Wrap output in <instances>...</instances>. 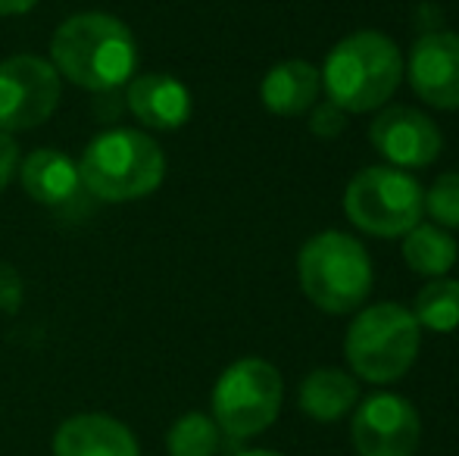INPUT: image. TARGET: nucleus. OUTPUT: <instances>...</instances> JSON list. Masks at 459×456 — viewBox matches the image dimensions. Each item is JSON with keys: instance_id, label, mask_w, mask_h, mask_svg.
Instances as JSON below:
<instances>
[{"instance_id": "nucleus-1", "label": "nucleus", "mask_w": 459, "mask_h": 456, "mask_svg": "<svg viewBox=\"0 0 459 456\" xmlns=\"http://www.w3.org/2000/svg\"><path fill=\"white\" fill-rule=\"evenodd\" d=\"M50 66L85 91L128 85L138 66V44L128 25L109 13L69 16L50 38Z\"/></svg>"}, {"instance_id": "nucleus-2", "label": "nucleus", "mask_w": 459, "mask_h": 456, "mask_svg": "<svg viewBox=\"0 0 459 456\" xmlns=\"http://www.w3.org/2000/svg\"><path fill=\"white\" fill-rule=\"evenodd\" d=\"M319 75L328 100L338 104L344 113L381 110L400 88L403 56L387 35L363 29L341 38L328 50Z\"/></svg>"}, {"instance_id": "nucleus-3", "label": "nucleus", "mask_w": 459, "mask_h": 456, "mask_svg": "<svg viewBox=\"0 0 459 456\" xmlns=\"http://www.w3.org/2000/svg\"><path fill=\"white\" fill-rule=\"evenodd\" d=\"M82 185L97 201L126 203L147 197L163 185V147L147 132L113 128L97 134L82 153Z\"/></svg>"}, {"instance_id": "nucleus-4", "label": "nucleus", "mask_w": 459, "mask_h": 456, "mask_svg": "<svg viewBox=\"0 0 459 456\" xmlns=\"http://www.w3.org/2000/svg\"><path fill=\"white\" fill-rule=\"evenodd\" d=\"M297 275L303 294L332 316L359 310L372 291V260L363 244L344 231L309 237L297 256Z\"/></svg>"}, {"instance_id": "nucleus-5", "label": "nucleus", "mask_w": 459, "mask_h": 456, "mask_svg": "<svg viewBox=\"0 0 459 456\" xmlns=\"http://www.w3.org/2000/svg\"><path fill=\"white\" fill-rule=\"evenodd\" d=\"M419 344H422V329L412 310H406L403 304H375L351 323L344 353L357 378L391 384L412 369Z\"/></svg>"}, {"instance_id": "nucleus-6", "label": "nucleus", "mask_w": 459, "mask_h": 456, "mask_svg": "<svg viewBox=\"0 0 459 456\" xmlns=\"http://www.w3.org/2000/svg\"><path fill=\"white\" fill-rule=\"evenodd\" d=\"M347 219L375 237H403L422 222L425 191L410 172L368 166L351 178L344 194Z\"/></svg>"}, {"instance_id": "nucleus-7", "label": "nucleus", "mask_w": 459, "mask_h": 456, "mask_svg": "<svg viewBox=\"0 0 459 456\" xmlns=\"http://www.w3.org/2000/svg\"><path fill=\"white\" fill-rule=\"evenodd\" d=\"M284 384L266 359H238L219 375L212 388V416L219 432L229 438H254L278 419Z\"/></svg>"}, {"instance_id": "nucleus-8", "label": "nucleus", "mask_w": 459, "mask_h": 456, "mask_svg": "<svg viewBox=\"0 0 459 456\" xmlns=\"http://www.w3.org/2000/svg\"><path fill=\"white\" fill-rule=\"evenodd\" d=\"M60 104V75L50 60L19 54L0 63V128L29 132L48 122Z\"/></svg>"}, {"instance_id": "nucleus-9", "label": "nucleus", "mask_w": 459, "mask_h": 456, "mask_svg": "<svg viewBox=\"0 0 459 456\" xmlns=\"http://www.w3.org/2000/svg\"><path fill=\"white\" fill-rule=\"evenodd\" d=\"M351 438L359 456H416L422 419L400 394H372L353 413Z\"/></svg>"}, {"instance_id": "nucleus-10", "label": "nucleus", "mask_w": 459, "mask_h": 456, "mask_svg": "<svg viewBox=\"0 0 459 456\" xmlns=\"http://www.w3.org/2000/svg\"><path fill=\"white\" fill-rule=\"evenodd\" d=\"M372 147L400 169H422L441 157V128L416 107H385L368 125Z\"/></svg>"}, {"instance_id": "nucleus-11", "label": "nucleus", "mask_w": 459, "mask_h": 456, "mask_svg": "<svg viewBox=\"0 0 459 456\" xmlns=\"http://www.w3.org/2000/svg\"><path fill=\"white\" fill-rule=\"evenodd\" d=\"M406 79L419 100L437 110H459V35L425 31L412 41Z\"/></svg>"}, {"instance_id": "nucleus-12", "label": "nucleus", "mask_w": 459, "mask_h": 456, "mask_svg": "<svg viewBox=\"0 0 459 456\" xmlns=\"http://www.w3.org/2000/svg\"><path fill=\"white\" fill-rule=\"evenodd\" d=\"M19 182L25 194L48 210H66L85 201V185L82 172L69 153L54 147H38L19 163Z\"/></svg>"}, {"instance_id": "nucleus-13", "label": "nucleus", "mask_w": 459, "mask_h": 456, "mask_svg": "<svg viewBox=\"0 0 459 456\" xmlns=\"http://www.w3.org/2000/svg\"><path fill=\"white\" fill-rule=\"evenodd\" d=\"M128 110L144 128L153 132H176L191 119V94L178 79L166 73L138 75L128 82Z\"/></svg>"}, {"instance_id": "nucleus-14", "label": "nucleus", "mask_w": 459, "mask_h": 456, "mask_svg": "<svg viewBox=\"0 0 459 456\" xmlns=\"http://www.w3.org/2000/svg\"><path fill=\"white\" fill-rule=\"evenodd\" d=\"M54 456H141V451L122 422L100 413H82L56 428Z\"/></svg>"}, {"instance_id": "nucleus-15", "label": "nucleus", "mask_w": 459, "mask_h": 456, "mask_svg": "<svg viewBox=\"0 0 459 456\" xmlns=\"http://www.w3.org/2000/svg\"><path fill=\"white\" fill-rule=\"evenodd\" d=\"M322 91V75L307 60H284L266 73L260 85V100L275 116L309 113Z\"/></svg>"}, {"instance_id": "nucleus-16", "label": "nucleus", "mask_w": 459, "mask_h": 456, "mask_svg": "<svg viewBox=\"0 0 459 456\" xmlns=\"http://www.w3.org/2000/svg\"><path fill=\"white\" fill-rule=\"evenodd\" d=\"M300 409L316 422H338L359 403V384L341 369H316L297 391Z\"/></svg>"}, {"instance_id": "nucleus-17", "label": "nucleus", "mask_w": 459, "mask_h": 456, "mask_svg": "<svg viewBox=\"0 0 459 456\" xmlns=\"http://www.w3.org/2000/svg\"><path fill=\"white\" fill-rule=\"evenodd\" d=\"M459 247L450 231L441 226H425L419 222L403 235V260L412 272L425 275V279H444L450 269L456 266Z\"/></svg>"}, {"instance_id": "nucleus-18", "label": "nucleus", "mask_w": 459, "mask_h": 456, "mask_svg": "<svg viewBox=\"0 0 459 456\" xmlns=\"http://www.w3.org/2000/svg\"><path fill=\"white\" fill-rule=\"evenodd\" d=\"M419 329H429L435 335H450L459 329V281L456 279H431L416 294Z\"/></svg>"}, {"instance_id": "nucleus-19", "label": "nucleus", "mask_w": 459, "mask_h": 456, "mask_svg": "<svg viewBox=\"0 0 459 456\" xmlns=\"http://www.w3.org/2000/svg\"><path fill=\"white\" fill-rule=\"evenodd\" d=\"M166 447L172 456H216L219 426L204 413H187L166 434Z\"/></svg>"}, {"instance_id": "nucleus-20", "label": "nucleus", "mask_w": 459, "mask_h": 456, "mask_svg": "<svg viewBox=\"0 0 459 456\" xmlns=\"http://www.w3.org/2000/svg\"><path fill=\"white\" fill-rule=\"evenodd\" d=\"M425 213L435 226L459 228V172H447L425 191Z\"/></svg>"}, {"instance_id": "nucleus-21", "label": "nucleus", "mask_w": 459, "mask_h": 456, "mask_svg": "<svg viewBox=\"0 0 459 456\" xmlns=\"http://www.w3.org/2000/svg\"><path fill=\"white\" fill-rule=\"evenodd\" d=\"M344 128H347V113L338 104H332V100L313 104V110H309V132L316 138H338V134H344Z\"/></svg>"}, {"instance_id": "nucleus-22", "label": "nucleus", "mask_w": 459, "mask_h": 456, "mask_svg": "<svg viewBox=\"0 0 459 456\" xmlns=\"http://www.w3.org/2000/svg\"><path fill=\"white\" fill-rule=\"evenodd\" d=\"M22 297H25L22 275L16 272V266L0 260V313L4 316H16L22 310Z\"/></svg>"}, {"instance_id": "nucleus-23", "label": "nucleus", "mask_w": 459, "mask_h": 456, "mask_svg": "<svg viewBox=\"0 0 459 456\" xmlns=\"http://www.w3.org/2000/svg\"><path fill=\"white\" fill-rule=\"evenodd\" d=\"M19 144L13 138V132H4L0 128V191L10 188V182L19 176Z\"/></svg>"}, {"instance_id": "nucleus-24", "label": "nucleus", "mask_w": 459, "mask_h": 456, "mask_svg": "<svg viewBox=\"0 0 459 456\" xmlns=\"http://www.w3.org/2000/svg\"><path fill=\"white\" fill-rule=\"evenodd\" d=\"M38 0H0V16H22Z\"/></svg>"}, {"instance_id": "nucleus-25", "label": "nucleus", "mask_w": 459, "mask_h": 456, "mask_svg": "<svg viewBox=\"0 0 459 456\" xmlns=\"http://www.w3.org/2000/svg\"><path fill=\"white\" fill-rule=\"evenodd\" d=\"M238 456H281V453H275V451H244Z\"/></svg>"}]
</instances>
